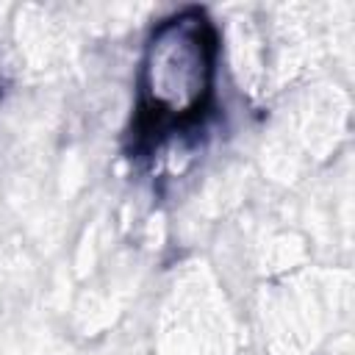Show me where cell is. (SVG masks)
Listing matches in <instances>:
<instances>
[{"label": "cell", "instance_id": "1", "mask_svg": "<svg viewBox=\"0 0 355 355\" xmlns=\"http://www.w3.org/2000/svg\"><path fill=\"white\" fill-rule=\"evenodd\" d=\"M214 55L216 39L202 14L183 11L161 22L144 55V116L161 125L197 114L211 92Z\"/></svg>", "mask_w": 355, "mask_h": 355}]
</instances>
